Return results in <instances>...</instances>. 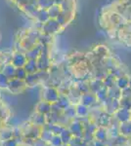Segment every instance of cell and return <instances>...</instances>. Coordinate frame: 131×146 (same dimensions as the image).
Masks as SVG:
<instances>
[{
    "label": "cell",
    "mask_w": 131,
    "mask_h": 146,
    "mask_svg": "<svg viewBox=\"0 0 131 146\" xmlns=\"http://www.w3.org/2000/svg\"><path fill=\"white\" fill-rule=\"evenodd\" d=\"M25 69H26V71L28 72V74H33L37 69L36 63L33 62V60H30V62H28V63H26Z\"/></svg>",
    "instance_id": "cell-6"
},
{
    "label": "cell",
    "mask_w": 131,
    "mask_h": 146,
    "mask_svg": "<svg viewBox=\"0 0 131 146\" xmlns=\"http://www.w3.org/2000/svg\"><path fill=\"white\" fill-rule=\"evenodd\" d=\"M10 79L6 77L3 73H0V88H7L9 86Z\"/></svg>",
    "instance_id": "cell-8"
},
{
    "label": "cell",
    "mask_w": 131,
    "mask_h": 146,
    "mask_svg": "<svg viewBox=\"0 0 131 146\" xmlns=\"http://www.w3.org/2000/svg\"><path fill=\"white\" fill-rule=\"evenodd\" d=\"M36 110L38 113H41V114H46V113L50 112L51 110V103L48 102V101H41V102L38 103L36 107Z\"/></svg>",
    "instance_id": "cell-3"
},
{
    "label": "cell",
    "mask_w": 131,
    "mask_h": 146,
    "mask_svg": "<svg viewBox=\"0 0 131 146\" xmlns=\"http://www.w3.org/2000/svg\"><path fill=\"white\" fill-rule=\"evenodd\" d=\"M50 143H51L52 146H60L62 144V138L61 136L59 135H53L50 140Z\"/></svg>",
    "instance_id": "cell-10"
},
{
    "label": "cell",
    "mask_w": 131,
    "mask_h": 146,
    "mask_svg": "<svg viewBox=\"0 0 131 146\" xmlns=\"http://www.w3.org/2000/svg\"><path fill=\"white\" fill-rule=\"evenodd\" d=\"M18 145L19 144H18V142H17V140L13 137L4 140V142L2 143V146H18Z\"/></svg>",
    "instance_id": "cell-11"
},
{
    "label": "cell",
    "mask_w": 131,
    "mask_h": 146,
    "mask_svg": "<svg viewBox=\"0 0 131 146\" xmlns=\"http://www.w3.org/2000/svg\"><path fill=\"white\" fill-rule=\"evenodd\" d=\"M26 87V83L25 81L22 79H19V78H13L10 80V82H9V90H10L12 93L14 94H19L21 93L24 89H25Z\"/></svg>",
    "instance_id": "cell-1"
},
{
    "label": "cell",
    "mask_w": 131,
    "mask_h": 146,
    "mask_svg": "<svg viewBox=\"0 0 131 146\" xmlns=\"http://www.w3.org/2000/svg\"><path fill=\"white\" fill-rule=\"evenodd\" d=\"M16 71H17V69L14 68L13 65H8V66L5 67V70L3 71V74L11 80L16 77Z\"/></svg>",
    "instance_id": "cell-4"
},
{
    "label": "cell",
    "mask_w": 131,
    "mask_h": 146,
    "mask_svg": "<svg viewBox=\"0 0 131 146\" xmlns=\"http://www.w3.org/2000/svg\"><path fill=\"white\" fill-rule=\"evenodd\" d=\"M40 136H41V139L44 140V141H50L52 138V131L50 133V131H41V135H40Z\"/></svg>",
    "instance_id": "cell-12"
},
{
    "label": "cell",
    "mask_w": 131,
    "mask_h": 146,
    "mask_svg": "<svg viewBox=\"0 0 131 146\" xmlns=\"http://www.w3.org/2000/svg\"><path fill=\"white\" fill-rule=\"evenodd\" d=\"M33 121H34L35 126H42L44 124V114L38 113L37 116L33 118Z\"/></svg>",
    "instance_id": "cell-9"
},
{
    "label": "cell",
    "mask_w": 131,
    "mask_h": 146,
    "mask_svg": "<svg viewBox=\"0 0 131 146\" xmlns=\"http://www.w3.org/2000/svg\"><path fill=\"white\" fill-rule=\"evenodd\" d=\"M13 64L15 65V66H17V67H23L24 65H26L25 56H23L21 55H17L16 56H14Z\"/></svg>",
    "instance_id": "cell-5"
},
{
    "label": "cell",
    "mask_w": 131,
    "mask_h": 146,
    "mask_svg": "<svg viewBox=\"0 0 131 146\" xmlns=\"http://www.w3.org/2000/svg\"><path fill=\"white\" fill-rule=\"evenodd\" d=\"M44 100L48 101L50 103L58 100V93H57V91L53 88L47 89L44 93Z\"/></svg>",
    "instance_id": "cell-2"
},
{
    "label": "cell",
    "mask_w": 131,
    "mask_h": 146,
    "mask_svg": "<svg viewBox=\"0 0 131 146\" xmlns=\"http://www.w3.org/2000/svg\"><path fill=\"white\" fill-rule=\"evenodd\" d=\"M27 75H28V72L26 71L25 68L19 67L18 69H17V71H16V78L25 80L26 78H27Z\"/></svg>",
    "instance_id": "cell-7"
},
{
    "label": "cell",
    "mask_w": 131,
    "mask_h": 146,
    "mask_svg": "<svg viewBox=\"0 0 131 146\" xmlns=\"http://www.w3.org/2000/svg\"><path fill=\"white\" fill-rule=\"evenodd\" d=\"M18 146H23V145H18Z\"/></svg>",
    "instance_id": "cell-13"
}]
</instances>
